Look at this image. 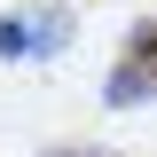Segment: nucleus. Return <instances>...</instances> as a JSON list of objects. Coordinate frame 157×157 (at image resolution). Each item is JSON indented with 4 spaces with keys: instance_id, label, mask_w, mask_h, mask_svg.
I'll list each match as a JSON object with an SVG mask.
<instances>
[{
    "instance_id": "2",
    "label": "nucleus",
    "mask_w": 157,
    "mask_h": 157,
    "mask_svg": "<svg viewBox=\"0 0 157 157\" xmlns=\"http://www.w3.org/2000/svg\"><path fill=\"white\" fill-rule=\"evenodd\" d=\"M149 94H157V71H141V63H118L110 86H102V102H110V110H134V102H149Z\"/></svg>"
},
{
    "instance_id": "3",
    "label": "nucleus",
    "mask_w": 157,
    "mask_h": 157,
    "mask_svg": "<svg viewBox=\"0 0 157 157\" xmlns=\"http://www.w3.org/2000/svg\"><path fill=\"white\" fill-rule=\"evenodd\" d=\"M126 63H141V71H157V32H134V47H126Z\"/></svg>"
},
{
    "instance_id": "1",
    "label": "nucleus",
    "mask_w": 157,
    "mask_h": 157,
    "mask_svg": "<svg viewBox=\"0 0 157 157\" xmlns=\"http://www.w3.org/2000/svg\"><path fill=\"white\" fill-rule=\"evenodd\" d=\"M71 16L63 8H24V16H0V63H32V55H63Z\"/></svg>"
}]
</instances>
